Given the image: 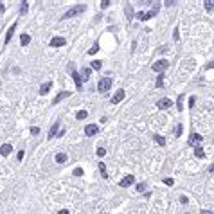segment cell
I'll return each instance as SVG.
<instances>
[{
    "instance_id": "cell-1",
    "label": "cell",
    "mask_w": 214,
    "mask_h": 214,
    "mask_svg": "<svg viewBox=\"0 0 214 214\" xmlns=\"http://www.w3.org/2000/svg\"><path fill=\"white\" fill-rule=\"evenodd\" d=\"M85 11H86V4L74 5V7H70V9L63 15V20H69V18H74V16H77V15H83Z\"/></svg>"
},
{
    "instance_id": "cell-2",
    "label": "cell",
    "mask_w": 214,
    "mask_h": 214,
    "mask_svg": "<svg viewBox=\"0 0 214 214\" xmlns=\"http://www.w3.org/2000/svg\"><path fill=\"white\" fill-rule=\"evenodd\" d=\"M158 9H160V5H158V2H153V9L151 11H148V13H137V18L139 20H142V22H146V20H149V18H153V16H157L158 15Z\"/></svg>"
},
{
    "instance_id": "cell-3",
    "label": "cell",
    "mask_w": 214,
    "mask_h": 214,
    "mask_svg": "<svg viewBox=\"0 0 214 214\" xmlns=\"http://www.w3.org/2000/svg\"><path fill=\"white\" fill-rule=\"evenodd\" d=\"M67 70L70 72L72 79L76 81V88H77V90H81V86H83V79H81V76H79L77 72H76V65H74V63H69V65H67Z\"/></svg>"
},
{
    "instance_id": "cell-4",
    "label": "cell",
    "mask_w": 214,
    "mask_h": 214,
    "mask_svg": "<svg viewBox=\"0 0 214 214\" xmlns=\"http://www.w3.org/2000/svg\"><path fill=\"white\" fill-rule=\"evenodd\" d=\"M112 88V79L110 77H103V79H99V83H97V90L101 92V94H106Z\"/></svg>"
},
{
    "instance_id": "cell-5",
    "label": "cell",
    "mask_w": 214,
    "mask_h": 214,
    "mask_svg": "<svg viewBox=\"0 0 214 214\" xmlns=\"http://www.w3.org/2000/svg\"><path fill=\"white\" fill-rule=\"evenodd\" d=\"M168 67H169V61H168V59H158V61L153 63L151 69L155 70V72H158V74H162V72H164L166 69H168Z\"/></svg>"
},
{
    "instance_id": "cell-6",
    "label": "cell",
    "mask_w": 214,
    "mask_h": 214,
    "mask_svg": "<svg viewBox=\"0 0 214 214\" xmlns=\"http://www.w3.org/2000/svg\"><path fill=\"white\" fill-rule=\"evenodd\" d=\"M187 142H189L191 148H196V146L202 144V135H200V133H194V131H192L191 135H189V140H187Z\"/></svg>"
},
{
    "instance_id": "cell-7",
    "label": "cell",
    "mask_w": 214,
    "mask_h": 214,
    "mask_svg": "<svg viewBox=\"0 0 214 214\" xmlns=\"http://www.w3.org/2000/svg\"><path fill=\"white\" fill-rule=\"evenodd\" d=\"M157 106H158V110H168L169 106H173V101H171V99H168V97H162V99H158Z\"/></svg>"
},
{
    "instance_id": "cell-8",
    "label": "cell",
    "mask_w": 214,
    "mask_h": 214,
    "mask_svg": "<svg viewBox=\"0 0 214 214\" xmlns=\"http://www.w3.org/2000/svg\"><path fill=\"white\" fill-rule=\"evenodd\" d=\"M59 124H61V122H59V119H58V121H56L54 124H52V126H50V130H49V133H47V139H54V137L58 135V130H59Z\"/></svg>"
},
{
    "instance_id": "cell-9",
    "label": "cell",
    "mask_w": 214,
    "mask_h": 214,
    "mask_svg": "<svg viewBox=\"0 0 214 214\" xmlns=\"http://www.w3.org/2000/svg\"><path fill=\"white\" fill-rule=\"evenodd\" d=\"M85 133L88 137H94V135H97L99 133V128H97V124H86V128H85Z\"/></svg>"
},
{
    "instance_id": "cell-10",
    "label": "cell",
    "mask_w": 214,
    "mask_h": 214,
    "mask_svg": "<svg viewBox=\"0 0 214 214\" xmlns=\"http://www.w3.org/2000/svg\"><path fill=\"white\" fill-rule=\"evenodd\" d=\"M70 94L72 92H69V90H63V92H59L58 96L54 97V101H52V104H58V103H61L63 99H67V97H70Z\"/></svg>"
},
{
    "instance_id": "cell-11",
    "label": "cell",
    "mask_w": 214,
    "mask_h": 214,
    "mask_svg": "<svg viewBox=\"0 0 214 214\" xmlns=\"http://www.w3.org/2000/svg\"><path fill=\"white\" fill-rule=\"evenodd\" d=\"M124 97H126V92L121 88V90H117V92H115V96L112 97V103H113V104H119V103H121Z\"/></svg>"
},
{
    "instance_id": "cell-12",
    "label": "cell",
    "mask_w": 214,
    "mask_h": 214,
    "mask_svg": "<svg viewBox=\"0 0 214 214\" xmlns=\"http://www.w3.org/2000/svg\"><path fill=\"white\" fill-rule=\"evenodd\" d=\"M133 182H135V176H133V175H126L121 182H119V185H121V187H130Z\"/></svg>"
},
{
    "instance_id": "cell-13",
    "label": "cell",
    "mask_w": 214,
    "mask_h": 214,
    "mask_svg": "<svg viewBox=\"0 0 214 214\" xmlns=\"http://www.w3.org/2000/svg\"><path fill=\"white\" fill-rule=\"evenodd\" d=\"M65 43H67V40L61 38V36H54L50 40V47H63Z\"/></svg>"
},
{
    "instance_id": "cell-14",
    "label": "cell",
    "mask_w": 214,
    "mask_h": 214,
    "mask_svg": "<svg viewBox=\"0 0 214 214\" xmlns=\"http://www.w3.org/2000/svg\"><path fill=\"white\" fill-rule=\"evenodd\" d=\"M90 74H92V69H90V67H83V69H81V74H79V76H81L83 81H88V79H90Z\"/></svg>"
},
{
    "instance_id": "cell-15",
    "label": "cell",
    "mask_w": 214,
    "mask_h": 214,
    "mask_svg": "<svg viewBox=\"0 0 214 214\" xmlns=\"http://www.w3.org/2000/svg\"><path fill=\"white\" fill-rule=\"evenodd\" d=\"M15 31H16V22L11 25V27H9V31H7V34H5V42H4L5 45H7V43L11 42V38H13V34H15Z\"/></svg>"
},
{
    "instance_id": "cell-16",
    "label": "cell",
    "mask_w": 214,
    "mask_h": 214,
    "mask_svg": "<svg viewBox=\"0 0 214 214\" xmlns=\"http://www.w3.org/2000/svg\"><path fill=\"white\" fill-rule=\"evenodd\" d=\"M11 151H13V146H11V144H4V146H0V155H2V157H7Z\"/></svg>"
},
{
    "instance_id": "cell-17",
    "label": "cell",
    "mask_w": 214,
    "mask_h": 214,
    "mask_svg": "<svg viewBox=\"0 0 214 214\" xmlns=\"http://www.w3.org/2000/svg\"><path fill=\"white\" fill-rule=\"evenodd\" d=\"M50 88H52V83H50V81H47V83H43L42 86H40V94H42V96H45V94L49 92Z\"/></svg>"
},
{
    "instance_id": "cell-18",
    "label": "cell",
    "mask_w": 214,
    "mask_h": 214,
    "mask_svg": "<svg viewBox=\"0 0 214 214\" xmlns=\"http://www.w3.org/2000/svg\"><path fill=\"white\" fill-rule=\"evenodd\" d=\"M29 42H31V36L24 32V34L20 36V45H22V47H25V45H29Z\"/></svg>"
},
{
    "instance_id": "cell-19",
    "label": "cell",
    "mask_w": 214,
    "mask_h": 214,
    "mask_svg": "<svg viewBox=\"0 0 214 214\" xmlns=\"http://www.w3.org/2000/svg\"><path fill=\"white\" fill-rule=\"evenodd\" d=\"M203 7L209 13H212L214 11V0H203Z\"/></svg>"
},
{
    "instance_id": "cell-20",
    "label": "cell",
    "mask_w": 214,
    "mask_h": 214,
    "mask_svg": "<svg viewBox=\"0 0 214 214\" xmlns=\"http://www.w3.org/2000/svg\"><path fill=\"white\" fill-rule=\"evenodd\" d=\"M124 13H126V18H128V20L133 18V9H131L130 4H124Z\"/></svg>"
},
{
    "instance_id": "cell-21",
    "label": "cell",
    "mask_w": 214,
    "mask_h": 214,
    "mask_svg": "<svg viewBox=\"0 0 214 214\" xmlns=\"http://www.w3.org/2000/svg\"><path fill=\"white\" fill-rule=\"evenodd\" d=\"M184 94H180V96H178V99H176V108H178V112H182L184 110Z\"/></svg>"
},
{
    "instance_id": "cell-22",
    "label": "cell",
    "mask_w": 214,
    "mask_h": 214,
    "mask_svg": "<svg viewBox=\"0 0 214 214\" xmlns=\"http://www.w3.org/2000/svg\"><path fill=\"white\" fill-rule=\"evenodd\" d=\"M54 160H56L58 164H63V162H67V155H65V153H56Z\"/></svg>"
},
{
    "instance_id": "cell-23",
    "label": "cell",
    "mask_w": 214,
    "mask_h": 214,
    "mask_svg": "<svg viewBox=\"0 0 214 214\" xmlns=\"http://www.w3.org/2000/svg\"><path fill=\"white\" fill-rule=\"evenodd\" d=\"M99 171H101V176H103L104 180H108V173H106V166H104V162H99Z\"/></svg>"
},
{
    "instance_id": "cell-24",
    "label": "cell",
    "mask_w": 214,
    "mask_h": 214,
    "mask_svg": "<svg viewBox=\"0 0 214 214\" xmlns=\"http://www.w3.org/2000/svg\"><path fill=\"white\" fill-rule=\"evenodd\" d=\"M153 139H155V142H157L158 146H166V139H164L162 135H158V133H155V135H153Z\"/></svg>"
},
{
    "instance_id": "cell-25",
    "label": "cell",
    "mask_w": 214,
    "mask_h": 214,
    "mask_svg": "<svg viewBox=\"0 0 214 214\" xmlns=\"http://www.w3.org/2000/svg\"><path fill=\"white\" fill-rule=\"evenodd\" d=\"M194 155L198 158H205V151L202 149V146H196V148H194Z\"/></svg>"
},
{
    "instance_id": "cell-26",
    "label": "cell",
    "mask_w": 214,
    "mask_h": 214,
    "mask_svg": "<svg viewBox=\"0 0 214 214\" xmlns=\"http://www.w3.org/2000/svg\"><path fill=\"white\" fill-rule=\"evenodd\" d=\"M101 67H103L101 59H94V61H92V67H90V69H94V70H101Z\"/></svg>"
},
{
    "instance_id": "cell-27",
    "label": "cell",
    "mask_w": 214,
    "mask_h": 214,
    "mask_svg": "<svg viewBox=\"0 0 214 214\" xmlns=\"http://www.w3.org/2000/svg\"><path fill=\"white\" fill-rule=\"evenodd\" d=\"M86 115H88V113H86V110H79V112L76 113V119H79V121H81V119H86Z\"/></svg>"
},
{
    "instance_id": "cell-28",
    "label": "cell",
    "mask_w": 214,
    "mask_h": 214,
    "mask_svg": "<svg viewBox=\"0 0 214 214\" xmlns=\"http://www.w3.org/2000/svg\"><path fill=\"white\" fill-rule=\"evenodd\" d=\"M97 50H99V43H94V45L90 47V50H88V54H90V56H94V54H96V52H97Z\"/></svg>"
},
{
    "instance_id": "cell-29",
    "label": "cell",
    "mask_w": 214,
    "mask_h": 214,
    "mask_svg": "<svg viewBox=\"0 0 214 214\" xmlns=\"http://www.w3.org/2000/svg\"><path fill=\"white\" fill-rule=\"evenodd\" d=\"M162 86H164V76L158 74V77H157V88H162Z\"/></svg>"
},
{
    "instance_id": "cell-30",
    "label": "cell",
    "mask_w": 214,
    "mask_h": 214,
    "mask_svg": "<svg viewBox=\"0 0 214 214\" xmlns=\"http://www.w3.org/2000/svg\"><path fill=\"white\" fill-rule=\"evenodd\" d=\"M27 11H29V2H22V7H20V13H22V15H25Z\"/></svg>"
},
{
    "instance_id": "cell-31",
    "label": "cell",
    "mask_w": 214,
    "mask_h": 214,
    "mask_svg": "<svg viewBox=\"0 0 214 214\" xmlns=\"http://www.w3.org/2000/svg\"><path fill=\"white\" fill-rule=\"evenodd\" d=\"M182 131H184V126H182V124H178V126H176V130H175V137H180V135H182Z\"/></svg>"
},
{
    "instance_id": "cell-32",
    "label": "cell",
    "mask_w": 214,
    "mask_h": 214,
    "mask_svg": "<svg viewBox=\"0 0 214 214\" xmlns=\"http://www.w3.org/2000/svg\"><path fill=\"white\" fill-rule=\"evenodd\" d=\"M83 173H85V171H83V168H76L72 175H74V176H83Z\"/></svg>"
},
{
    "instance_id": "cell-33",
    "label": "cell",
    "mask_w": 214,
    "mask_h": 214,
    "mask_svg": "<svg viewBox=\"0 0 214 214\" xmlns=\"http://www.w3.org/2000/svg\"><path fill=\"white\" fill-rule=\"evenodd\" d=\"M96 153H97V157H104V155H106V149H104V148H101V146H99Z\"/></svg>"
},
{
    "instance_id": "cell-34",
    "label": "cell",
    "mask_w": 214,
    "mask_h": 214,
    "mask_svg": "<svg viewBox=\"0 0 214 214\" xmlns=\"http://www.w3.org/2000/svg\"><path fill=\"white\" fill-rule=\"evenodd\" d=\"M137 191H139V192H144V191H146V184H144V182L137 184Z\"/></svg>"
},
{
    "instance_id": "cell-35",
    "label": "cell",
    "mask_w": 214,
    "mask_h": 214,
    "mask_svg": "<svg viewBox=\"0 0 214 214\" xmlns=\"http://www.w3.org/2000/svg\"><path fill=\"white\" fill-rule=\"evenodd\" d=\"M194 103H196V97L191 96V97H189V108H194Z\"/></svg>"
},
{
    "instance_id": "cell-36",
    "label": "cell",
    "mask_w": 214,
    "mask_h": 214,
    "mask_svg": "<svg viewBox=\"0 0 214 214\" xmlns=\"http://www.w3.org/2000/svg\"><path fill=\"white\" fill-rule=\"evenodd\" d=\"M110 4H112L110 0H103V2H101V9H106V7H108Z\"/></svg>"
},
{
    "instance_id": "cell-37",
    "label": "cell",
    "mask_w": 214,
    "mask_h": 214,
    "mask_svg": "<svg viewBox=\"0 0 214 214\" xmlns=\"http://www.w3.org/2000/svg\"><path fill=\"white\" fill-rule=\"evenodd\" d=\"M38 133H40V128H38V126H32V128H31V135H38Z\"/></svg>"
},
{
    "instance_id": "cell-38",
    "label": "cell",
    "mask_w": 214,
    "mask_h": 214,
    "mask_svg": "<svg viewBox=\"0 0 214 214\" xmlns=\"http://www.w3.org/2000/svg\"><path fill=\"white\" fill-rule=\"evenodd\" d=\"M173 38H175V42L180 40V34H178V27H175V32H173Z\"/></svg>"
},
{
    "instance_id": "cell-39",
    "label": "cell",
    "mask_w": 214,
    "mask_h": 214,
    "mask_svg": "<svg viewBox=\"0 0 214 214\" xmlns=\"http://www.w3.org/2000/svg\"><path fill=\"white\" fill-rule=\"evenodd\" d=\"M164 184L166 185H173V184H175V180H173V178H164Z\"/></svg>"
},
{
    "instance_id": "cell-40",
    "label": "cell",
    "mask_w": 214,
    "mask_h": 214,
    "mask_svg": "<svg viewBox=\"0 0 214 214\" xmlns=\"http://www.w3.org/2000/svg\"><path fill=\"white\" fill-rule=\"evenodd\" d=\"M24 155H25V151H18V155H16L18 162H20V160H24Z\"/></svg>"
},
{
    "instance_id": "cell-41",
    "label": "cell",
    "mask_w": 214,
    "mask_h": 214,
    "mask_svg": "<svg viewBox=\"0 0 214 214\" xmlns=\"http://www.w3.org/2000/svg\"><path fill=\"white\" fill-rule=\"evenodd\" d=\"M187 202H189V200H187V196H184V194L180 196V203H187Z\"/></svg>"
},
{
    "instance_id": "cell-42",
    "label": "cell",
    "mask_w": 214,
    "mask_h": 214,
    "mask_svg": "<svg viewBox=\"0 0 214 214\" xmlns=\"http://www.w3.org/2000/svg\"><path fill=\"white\" fill-rule=\"evenodd\" d=\"M173 4H176V2H173V0H166V2H164V5H168V7H171Z\"/></svg>"
},
{
    "instance_id": "cell-43",
    "label": "cell",
    "mask_w": 214,
    "mask_h": 214,
    "mask_svg": "<svg viewBox=\"0 0 214 214\" xmlns=\"http://www.w3.org/2000/svg\"><path fill=\"white\" fill-rule=\"evenodd\" d=\"M205 69H207V70H211V69H214V61H211V63H207V65H205Z\"/></svg>"
},
{
    "instance_id": "cell-44",
    "label": "cell",
    "mask_w": 214,
    "mask_h": 214,
    "mask_svg": "<svg viewBox=\"0 0 214 214\" xmlns=\"http://www.w3.org/2000/svg\"><path fill=\"white\" fill-rule=\"evenodd\" d=\"M209 173H214V164H211V166H209Z\"/></svg>"
},
{
    "instance_id": "cell-45",
    "label": "cell",
    "mask_w": 214,
    "mask_h": 214,
    "mask_svg": "<svg viewBox=\"0 0 214 214\" xmlns=\"http://www.w3.org/2000/svg\"><path fill=\"white\" fill-rule=\"evenodd\" d=\"M59 214H69V211H67V209H61V211H59Z\"/></svg>"
},
{
    "instance_id": "cell-46",
    "label": "cell",
    "mask_w": 214,
    "mask_h": 214,
    "mask_svg": "<svg viewBox=\"0 0 214 214\" xmlns=\"http://www.w3.org/2000/svg\"><path fill=\"white\" fill-rule=\"evenodd\" d=\"M200 214H212L211 211H200Z\"/></svg>"
},
{
    "instance_id": "cell-47",
    "label": "cell",
    "mask_w": 214,
    "mask_h": 214,
    "mask_svg": "<svg viewBox=\"0 0 214 214\" xmlns=\"http://www.w3.org/2000/svg\"><path fill=\"white\" fill-rule=\"evenodd\" d=\"M4 9H5V5H4V4H2V2H0V13H2V11H4Z\"/></svg>"
},
{
    "instance_id": "cell-48",
    "label": "cell",
    "mask_w": 214,
    "mask_h": 214,
    "mask_svg": "<svg viewBox=\"0 0 214 214\" xmlns=\"http://www.w3.org/2000/svg\"><path fill=\"white\" fill-rule=\"evenodd\" d=\"M185 214H189V212H185Z\"/></svg>"
}]
</instances>
